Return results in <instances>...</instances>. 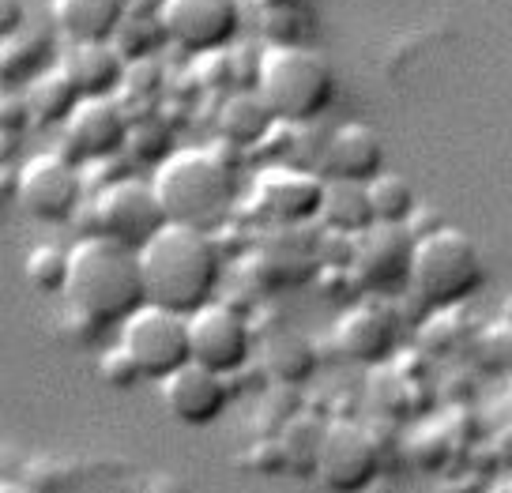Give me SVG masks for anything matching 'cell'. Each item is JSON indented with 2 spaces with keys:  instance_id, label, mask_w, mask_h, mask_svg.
<instances>
[{
  "instance_id": "obj_26",
  "label": "cell",
  "mask_w": 512,
  "mask_h": 493,
  "mask_svg": "<svg viewBox=\"0 0 512 493\" xmlns=\"http://www.w3.org/2000/svg\"><path fill=\"white\" fill-rule=\"evenodd\" d=\"M27 283L42 294H64L68 287V253L57 249V245H38L31 256H27Z\"/></svg>"
},
{
  "instance_id": "obj_18",
  "label": "cell",
  "mask_w": 512,
  "mask_h": 493,
  "mask_svg": "<svg viewBox=\"0 0 512 493\" xmlns=\"http://www.w3.org/2000/svg\"><path fill=\"white\" fill-rule=\"evenodd\" d=\"M125 19V0H53V23L72 46L113 42Z\"/></svg>"
},
{
  "instance_id": "obj_6",
  "label": "cell",
  "mask_w": 512,
  "mask_h": 493,
  "mask_svg": "<svg viewBox=\"0 0 512 493\" xmlns=\"http://www.w3.org/2000/svg\"><path fill=\"white\" fill-rule=\"evenodd\" d=\"M121 347L136 358L144 381H166L170 373L192 362L189 317L151 302L140 305L121 324Z\"/></svg>"
},
{
  "instance_id": "obj_11",
  "label": "cell",
  "mask_w": 512,
  "mask_h": 493,
  "mask_svg": "<svg viewBox=\"0 0 512 493\" xmlns=\"http://www.w3.org/2000/svg\"><path fill=\"white\" fill-rule=\"evenodd\" d=\"M313 471L328 493H362L381 471V452L362 426L332 422V426H324Z\"/></svg>"
},
{
  "instance_id": "obj_4",
  "label": "cell",
  "mask_w": 512,
  "mask_h": 493,
  "mask_svg": "<svg viewBox=\"0 0 512 493\" xmlns=\"http://www.w3.org/2000/svg\"><path fill=\"white\" fill-rule=\"evenodd\" d=\"M256 91L287 125H309L336 102L339 76L332 61L302 42L268 46L256 61Z\"/></svg>"
},
{
  "instance_id": "obj_17",
  "label": "cell",
  "mask_w": 512,
  "mask_h": 493,
  "mask_svg": "<svg viewBox=\"0 0 512 493\" xmlns=\"http://www.w3.org/2000/svg\"><path fill=\"white\" fill-rule=\"evenodd\" d=\"M324 174L336 177V181H362V185L384 174L381 132L362 125V121L339 125L324 144Z\"/></svg>"
},
{
  "instance_id": "obj_14",
  "label": "cell",
  "mask_w": 512,
  "mask_h": 493,
  "mask_svg": "<svg viewBox=\"0 0 512 493\" xmlns=\"http://www.w3.org/2000/svg\"><path fill=\"white\" fill-rule=\"evenodd\" d=\"M324 181L298 166H268L256 174L253 204L279 226H302L320 215Z\"/></svg>"
},
{
  "instance_id": "obj_23",
  "label": "cell",
  "mask_w": 512,
  "mask_h": 493,
  "mask_svg": "<svg viewBox=\"0 0 512 493\" xmlns=\"http://www.w3.org/2000/svg\"><path fill=\"white\" fill-rule=\"evenodd\" d=\"M80 91L76 83L68 80L61 64L57 68H46L42 76L31 80V91H27V106H31L34 121H46V125H64L68 113L80 106Z\"/></svg>"
},
{
  "instance_id": "obj_30",
  "label": "cell",
  "mask_w": 512,
  "mask_h": 493,
  "mask_svg": "<svg viewBox=\"0 0 512 493\" xmlns=\"http://www.w3.org/2000/svg\"><path fill=\"white\" fill-rule=\"evenodd\" d=\"M264 12H294V8H302L305 0H256Z\"/></svg>"
},
{
  "instance_id": "obj_27",
  "label": "cell",
  "mask_w": 512,
  "mask_h": 493,
  "mask_svg": "<svg viewBox=\"0 0 512 493\" xmlns=\"http://www.w3.org/2000/svg\"><path fill=\"white\" fill-rule=\"evenodd\" d=\"M98 377L110 384V388H117V392H125V388L144 381V373H140V366H136V358H132L121 343L98 358Z\"/></svg>"
},
{
  "instance_id": "obj_1",
  "label": "cell",
  "mask_w": 512,
  "mask_h": 493,
  "mask_svg": "<svg viewBox=\"0 0 512 493\" xmlns=\"http://www.w3.org/2000/svg\"><path fill=\"white\" fill-rule=\"evenodd\" d=\"M68 309L95 328L125 324L140 305H147L140 249H128L106 234L76 241L68 249Z\"/></svg>"
},
{
  "instance_id": "obj_19",
  "label": "cell",
  "mask_w": 512,
  "mask_h": 493,
  "mask_svg": "<svg viewBox=\"0 0 512 493\" xmlns=\"http://www.w3.org/2000/svg\"><path fill=\"white\" fill-rule=\"evenodd\" d=\"M68 80L76 83L83 98H113V91L125 83L128 61L113 42H91V46H72L61 61Z\"/></svg>"
},
{
  "instance_id": "obj_20",
  "label": "cell",
  "mask_w": 512,
  "mask_h": 493,
  "mask_svg": "<svg viewBox=\"0 0 512 493\" xmlns=\"http://www.w3.org/2000/svg\"><path fill=\"white\" fill-rule=\"evenodd\" d=\"M317 219L328 226V230L347 234V238L366 234L369 226L377 223L373 204H369V185H362V181H336V177H328V181H324V200H320Z\"/></svg>"
},
{
  "instance_id": "obj_29",
  "label": "cell",
  "mask_w": 512,
  "mask_h": 493,
  "mask_svg": "<svg viewBox=\"0 0 512 493\" xmlns=\"http://www.w3.org/2000/svg\"><path fill=\"white\" fill-rule=\"evenodd\" d=\"M23 4L19 0H0V38H8V34L23 31Z\"/></svg>"
},
{
  "instance_id": "obj_8",
  "label": "cell",
  "mask_w": 512,
  "mask_h": 493,
  "mask_svg": "<svg viewBox=\"0 0 512 493\" xmlns=\"http://www.w3.org/2000/svg\"><path fill=\"white\" fill-rule=\"evenodd\" d=\"M19 207L38 223H68L83 200V177L68 155L46 151L23 162L16 174Z\"/></svg>"
},
{
  "instance_id": "obj_25",
  "label": "cell",
  "mask_w": 512,
  "mask_h": 493,
  "mask_svg": "<svg viewBox=\"0 0 512 493\" xmlns=\"http://www.w3.org/2000/svg\"><path fill=\"white\" fill-rule=\"evenodd\" d=\"M369 204H373L377 223H396V226H407L418 211L411 181L400 174H388V170L369 181Z\"/></svg>"
},
{
  "instance_id": "obj_22",
  "label": "cell",
  "mask_w": 512,
  "mask_h": 493,
  "mask_svg": "<svg viewBox=\"0 0 512 493\" xmlns=\"http://www.w3.org/2000/svg\"><path fill=\"white\" fill-rule=\"evenodd\" d=\"M275 121H279V117L272 113V106H268L264 95L253 87V91H241V95L226 98L223 113H219V132H223L226 144L253 147L272 132Z\"/></svg>"
},
{
  "instance_id": "obj_28",
  "label": "cell",
  "mask_w": 512,
  "mask_h": 493,
  "mask_svg": "<svg viewBox=\"0 0 512 493\" xmlns=\"http://www.w3.org/2000/svg\"><path fill=\"white\" fill-rule=\"evenodd\" d=\"M479 350H482V362L490 369H512V324L509 320H501L497 328H486V335L479 339Z\"/></svg>"
},
{
  "instance_id": "obj_5",
  "label": "cell",
  "mask_w": 512,
  "mask_h": 493,
  "mask_svg": "<svg viewBox=\"0 0 512 493\" xmlns=\"http://www.w3.org/2000/svg\"><path fill=\"white\" fill-rule=\"evenodd\" d=\"M486 287V260L471 234L456 226H441L426 238H418L411 290L437 313L464 305Z\"/></svg>"
},
{
  "instance_id": "obj_24",
  "label": "cell",
  "mask_w": 512,
  "mask_h": 493,
  "mask_svg": "<svg viewBox=\"0 0 512 493\" xmlns=\"http://www.w3.org/2000/svg\"><path fill=\"white\" fill-rule=\"evenodd\" d=\"M49 38L34 31H16L0 38V83H23L46 72Z\"/></svg>"
},
{
  "instance_id": "obj_12",
  "label": "cell",
  "mask_w": 512,
  "mask_h": 493,
  "mask_svg": "<svg viewBox=\"0 0 512 493\" xmlns=\"http://www.w3.org/2000/svg\"><path fill=\"white\" fill-rule=\"evenodd\" d=\"M189 343L192 362L215 369V373H238L253 354V328L238 309L219 302H208L189 317Z\"/></svg>"
},
{
  "instance_id": "obj_3",
  "label": "cell",
  "mask_w": 512,
  "mask_h": 493,
  "mask_svg": "<svg viewBox=\"0 0 512 493\" xmlns=\"http://www.w3.org/2000/svg\"><path fill=\"white\" fill-rule=\"evenodd\" d=\"M151 185L159 192L162 211H166L170 223L196 226V230H208V234L230 215L234 196H238L234 166L208 147L170 151L159 162Z\"/></svg>"
},
{
  "instance_id": "obj_15",
  "label": "cell",
  "mask_w": 512,
  "mask_h": 493,
  "mask_svg": "<svg viewBox=\"0 0 512 493\" xmlns=\"http://www.w3.org/2000/svg\"><path fill=\"white\" fill-rule=\"evenodd\" d=\"M162 403L185 426H211L230 403V384L223 373L189 362L162 381Z\"/></svg>"
},
{
  "instance_id": "obj_13",
  "label": "cell",
  "mask_w": 512,
  "mask_h": 493,
  "mask_svg": "<svg viewBox=\"0 0 512 493\" xmlns=\"http://www.w3.org/2000/svg\"><path fill=\"white\" fill-rule=\"evenodd\" d=\"M61 128L72 162L113 159L132 140V125L113 98H80V106L68 113V121Z\"/></svg>"
},
{
  "instance_id": "obj_7",
  "label": "cell",
  "mask_w": 512,
  "mask_h": 493,
  "mask_svg": "<svg viewBox=\"0 0 512 493\" xmlns=\"http://www.w3.org/2000/svg\"><path fill=\"white\" fill-rule=\"evenodd\" d=\"M159 23L166 42L192 57L223 53L241 34L238 0H159Z\"/></svg>"
},
{
  "instance_id": "obj_9",
  "label": "cell",
  "mask_w": 512,
  "mask_h": 493,
  "mask_svg": "<svg viewBox=\"0 0 512 493\" xmlns=\"http://www.w3.org/2000/svg\"><path fill=\"white\" fill-rule=\"evenodd\" d=\"M95 223L98 234L121 241L128 249H144L147 241L159 234L162 226L170 223L162 200L151 181H113L110 189L98 196L95 204Z\"/></svg>"
},
{
  "instance_id": "obj_16",
  "label": "cell",
  "mask_w": 512,
  "mask_h": 493,
  "mask_svg": "<svg viewBox=\"0 0 512 493\" xmlns=\"http://www.w3.org/2000/svg\"><path fill=\"white\" fill-rule=\"evenodd\" d=\"M332 343L347 362L377 366V362H388V354L396 350V320L381 305H358L339 317V324L332 328Z\"/></svg>"
},
{
  "instance_id": "obj_21",
  "label": "cell",
  "mask_w": 512,
  "mask_h": 493,
  "mask_svg": "<svg viewBox=\"0 0 512 493\" xmlns=\"http://www.w3.org/2000/svg\"><path fill=\"white\" fill-rule=\"evenodd\" d=\"M260 362H264V369H268L272 381L305 384L313 373H317V347H313L309 335L279 328V332H272L268 339H264Z\"/></svg>"
},
{
  "instance_id": "obj_2",
  "label": "cell",
  "mask_w": 512,
  "mask_h": 493,
  "mask_svg": "<svg viewBox=\"0 0 512 493\" xmlns=\"http://www.w3.org/2000/svg\"><path fill=\"white\" fill-rule=\"evenodd\" d=\"M147 302L192 317L196 309L215 302L223 279V256L208 230L166 223L140 249Z\"/></svg>"
},
{
  "instance_id": "obj_31",
  "label": "cell",
  "mask_w": 512,
  "mask_h": 493,
  "mask_svg": "<svg viewBox=\"0 0 512 493\" xmlns=\"http://www.w3.org/2000/svg\"><path fill=\"white\" fill-rule=\"evenodd\" d=\"M505 320L512 324V298H509V305H505Z\"/></svg>"
},
{
  "instance_id": "obj_10",
  "label": "cell",
  "mask_w": 512,
  "mask_h": 493,
  "mask_svg": "<svg viewBox=\"0 0 512 493\" xmlns=\"http://www.w3.org/2000/svg\"><path fill=\"white\" fill-rule=\"evenodd\" d=\"M415 249H418V238L411 234V226L373 223L366 234L354 238L351 268L366 290L392 294V290L411 287Z\"/></svg>"
}]
</instances>
